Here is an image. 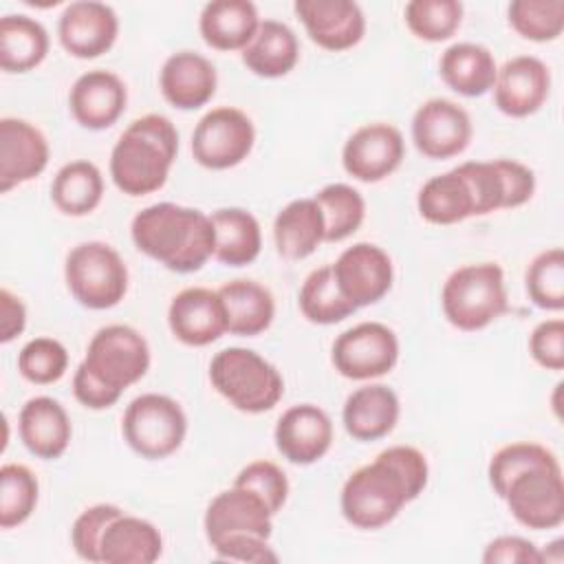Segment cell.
<instances>
[{
    "label": "cell",
    "instance_id": "obj_1",
    "mask_svg": "<svg viewBox=\"0 0 564 564\" xmlns=\"http://www.w3.org/2000/svg\"><path fill=\"white\" fill-rule=\"evenodd\" d=\"M427 476L430 467L421 449L392 445L346 478L339 498L341 513L357 529H381L423 494Z\"/></svg>",
    "mask_w": 564,
    "mask_h": 564
},
{
    "label": "cell",
    "instance_id": "obj_2",
    "mask_svg": "<svg viewBox=\"0 0 564 564\" xmlns=\"http://www.w3.org/2000/svg\"><path fill=\"white\" fill-rule=\"evenodd\" d=\"M134 247L176 273H194L214 256L216 234L212 218L176 203H154L141 209L130 225Z\"/></svg>",
    "mask_w": 564,
    "mask_h": 564
},
{
    "label": "cell",
    "instance_id": "obj_3",
    "mask_svg": "<svg viewBox=\"0 0 564 564\" xmlns=\"http://www.w3.org/2000/svg\"><path fill=\"white\" fill-rule=\"evenodd\" d=\"M178 154V132L163 115L134 119L110 152V176L119 192L145 196L161 189Z\"/></svg>",
    "mask_w": 564,
    "mask_h": 564
},
{
    "label": "cell",
    "instance_id": "obj_4",
    "mask_svg": "<svg viewBox=\"0 0 564 564\" xmlns=\"http://www.w3.org/2000/svg\"><path fill=\"white\" fill-rule=\"evenodd\" d=\"M209 381L220 397L247 414L273 410L284 394V379L278 368L242 346H229L214 355Z\"/></svg>",
    "mask_w": 564,
    "mask_h": 564
},
{
    "label": "cell",
    "instance_id": "obj_5",
    "mask_svg": "<svg viewBox=\"0 0 564 564\" xmlns=\"http://www.w3.org/2000/svg\"><path fill=\"white\" fill-rule=\"evenodd\" d=\"M441 306L458 330H480L507 311L505 271L496 262L465 264L449 273L441 291Z\"/></svg>",
    "mask_w": 564,
    "mask_h": 564
},
{
    "label": "cell",
    "instance_id": "obj_6",
    "mask_svg": "<svg viewBox=\"0 0 564 564\" xmlns=\"http://www.w3.org/2000/svg\"><path fill=\"white\" fill-rule=\"evenodd\" d=\"M64 280L82 306L106 311L123 300L128 291V267L108 242L86 240L68 251Z\"/></svg>",
    "mask_w": 564,
    "mask_h": 564
},
{
    "label": "cell",
    "instance_id": "obj_7",
    "mask_svg": "<svg viewBox=\"0 0 564 564\" xmlns=\"http://www.w3.org/2000/svg\"><path fill=\"white\" fill-rule=\"evenodd\" d=\"M126 443L148 460L174 454L187 434V416L178 401L167 394L145 392L132 399L121 419Z\"/></svg>",
    "mask_w": 564,
    "mask_h": 564
},
{
    "label": "cell",
    "instance_id": "obj_8",
    "mask_svg": "<svg viewBox=\"0 0 564 564\" xmlns=\"http://www.w3.org/2000/svg\"><path fill=\"white\" fill-rule=\"evenodd\" d=\"M82 366L106 388L123 394L126 388L145 377L150 346L137 328L110 324L93 335Z\"/></svg>",
    "mask_w": 564,
    "mask_h": 564
},
{
    "label": "cell",
    "instance_id": "obj_9",
    "mask_svg": "<svg viewBox=\"0 0 564 564\" xmlns=\"http://www.w3.org/2000/svg\"><path fill=\"white\" fill-rule=\"evenodd\" d=\"M256 143L253 121L234 106L205 112L192 132V156L207 170H229L242 163Z\"/></svg>",
    "mask_w": 564,
    "mask_h": 564
},
{
    "label": "cell",
    "instance_id": "obj_10",
    "mask_svg": "<svg viewBox=\"0 0 564 564\" xmlns=\"http://www.w3.org/2000/svg\"><path fill=\"white\" fill-rule=\"evenodd\" d=\"M502 500L527 529L544 531L564 522V480L557 463L529 467L511 478Z\"/></svg>",
    "mask_w": 564,
    "mask_h": 564
},
{
    "label": "cell",
    "instance_id": "obj_11",
    "mask_svg": "<svg viewBox=\"0 0 564 564\" xmlns=\"http://www.w3.org/2000/svg\"><path fill=\"white\" fill-rule=\"evenodd\" d=\"M458 170L469 185L476 216L520 207L535 192L533 170L513 159L467 161Z\"/></svg>",
    "mask_w": 564,
    "mask_h": 564
},
{
    "label": "cell",
    "instance_id": "obj_12",
    "mask_svg": "<svg viewBox=\"0 0 564 564\" xmlns=\"http://www.w3.org/2000/svg\"><path fill=\"white\" fill-rule=\"evenodd\" d=\"M330 359L335 370L346 379H377L397 366L399 339L381 322H361L335 339Z\"/></svg>",
    "mask_w": 564,
    "mask_h": 564
},
{
    "label": "cell",
    "instance_id": "obj_13",
    "mask_svg": "<svg viewBox=\"0 0 564 564\" xmlns=\"http://www.w3.org/2000/svg\"><path fill=\"white\" fill-rule=\"evenodd\" d=\"M344 297L359 306L377 304L388 295L394 280L390 256L372 242H355L330 264Z\"/></svg>",
    "mask_w": 564,
    "mask_h": 564
},
{
    "label": "cell",
    "instance_id": "obj_14",
    "mask_svg": "<svg viewBox=\"0 0 564 564\" xmlns=\"http://www.w3.org/2000/svg\"><path fill=\"white\" fill-rule=\"evenodd\" d=\"M405 156V141L399 128L392 123L375 121L357 128L344 143L341 165L361 181L377 183L390 176Z\"/></svg>",
    "mask_w": 564,
    "mask_h": 564
},
{
    "label": "cell",
    "instance_id": "obj_15",
    "mask_svg": "<svg viewBox=\"0 0 564 564\" xmlns=\"http://www.w3.org/2000/svg\"><path fill=\"white\" fill-rule=\"evenodd\" d=\"M412 141L427 159H452L469 145L471 119L467 110L452 99H427L412 117Z\"/></svg>",
    "mask_w": 564,
    "mask_h": 564
},
{
    "label": "cell",
    "instance_id": "obj_16",
    "mask_svg": "<svg viewBox=\"0 0 564 564\" xmlns=\"http://www.w3.org/2000/svg\"><path fill=\"white\" fill-rule=\"evenodd\" d=\"M119 35V18L112 7L97 0L70 2L57 22L64 51L79 59H95L112 48Z\"/></svg>",
    "mask_w": 564,
    "mask_h": 564
},
{
    "label": "cell",
    "instance_id": "obj_17",
    "mask_svg": "<svg viewBox=\"0 0 564 564\" xmlns=\"http://www.w3.org/2000/svg\"><path fill=\"white\" fill-rule=\"evenodd\" d=\"M551 93L549 66L535 55H516L507 59L494 82V101L507 117H529L538 112Z\"/></svg>",
    "mask_w": 564,
    "mask_h": 564
},
{
    "label": "cell",
    "instance_id": "obj_18",
    "mask_svg": "<svg viewBox=\"0 0 564 564\" xmlns=\"http://www.w3.org/2000/svg\"><path fill=\"white\" fill-rule=\"evenodd\" d=\"M278 452L293 465H313L333 445V421L313 403H297L282 412L273 430Z\"/></svg>",
    "mask_w": 564,
    "mask_h": 564
},
{
    "label": "cell",
    "instance_id": "obj_19",
    "mask_svg": "<svg viewBox=\"0 0 564 564\" xmlns=\"http://www.w3.org/2000/svg\"><path fill=\"white\" fill-rule=\"evenodd\" d=\"M48 141L26 119H0V192L40 176L48 165Z\"/></svg>",
    "mask_w": 564,
    "mask_h": 564
},
{
    "label": "cell",
    "instance_id": "obj_20",
    "mask_svg": "<svg viewBox=\"0 0 564 564\" xmlns=\"http://www.w3.org/2000/svg\"><path fill=\"white\" fill-rule=\"evenodd\" d=\"M293 9L308 37L324 51H348L366 33L364 11L352 0H297Z\"/></svg>",
    "mask_w": 564,
    "mask_h": 564
},
{
    "label": "cell",
    "instance_id": "obj_21",
    "mask_svg": "<svg viewBox=\"0 0 564 564\" xmlns=\"http://www.w3.org/2000/svg\"><path fill=\"white\" fill-rule=\"evenodd\" d=\"M172 335L185 346H209L227 333V315L218 291L187 286L178 291L167 308Z\"/></svg>",
    "mask_w": 564,
    "mask_h": 564
},
{
    "label": "cell",
    "instance_id": "obj_22",
    "mask_svg": "<svg viewBox=\"0 0 564 564\" xmlns=\"http://www.w3.org/2000/svg\"><path fill=\"white\" fill-rule=\"evenodd\" d=\"M128 104V88L112 70L95 68L79 75L68 93L73 119L88 130H106L119 121Z\"/></svg>",
    "mask_w": 564,
    "mask_h": 564
},
{
    "label": "cell",
    "instance_id": "obj_23",
    "mask_svg": "<svg viewBox=\"0 0 564 564\" xmlns=\"http://www.w3.org/2000/svg\"><path fill=\"white\" fill-rule=\"evenodd\" d=\"M273 513L267 502L247 487L234 485L220 491L205 511V535L209 544L220 542L234 533H253L271 538Z\"/></svg>",
    "mask_w": 564,
    "mask_h": 564
},
{
    "label": "cell",
    "instance_id": "obj_24",
    "mask_svg": "<svg viewBox=\"0 0 564 564\" xmlns=\"http://www.w3.org/2000/svg\"><path fill=\"white\" fill-rule=\"evenodd\" d=\"M218 75L214 64L196 51L172 53L159 75V86L167 104L178 110L203 108L216 93Z\"/></svg>",
    "mask_w": 564,
    "mask_h": 564
},
{
    "label": "cell",
    "instance_id": "obj_25",
    "mask_svg": "<svg viewBox=\"0 0 564 564\" xmlns=\"http://www.w3.org/2000/svg\"><path fill=\"white\" fill-rule=\"evenodd\" d=\"M18 430L24 447L44 460L59 458L73 436L70 419L64 405L53 397L29 399L18 416Z\"/></svg>",
    "mask_w": 564,
    "mask_h": 564
},
{
    "label": "cell",
    "instance_id": "obj_26",
    "mask_svg": "<svg viewBox=\"0 0 564 564\" xmlns=\"http://www.w3.org/2000/svg\"><path fill=\"white\" fill-rule=\"evenodd\" d=\"M401 414L399 397L383 383H368L346 397L341 421L357 441H379L388 436Z\"/></svg>",
    "mask_w": 564,
    "mask_h": 564
},
{
    "label": "cell",
    "instance_id": "obj_27",
    "mask_svg": "<svg viewBox=\"0 0 564 564\" xmlns=\"http://www.w3.org/2000/svg\"><path fill=\"white\" fill-rule=\"evenodd\" d=\"M161 553V531L150 520L128 513L110 520L99 544V562L104 564H152Z\"/></svg>",
    "mask_w": 564,
    "mask_h": 564
},
{
    "label": "cell",
    "instance_id": "obj_28",
    "mask_svg": "<svg viewBox=\"0 0 564 564\" xmlns=\"http://www.w3.org/2000/svg\"><path fill=\"white\" fill-rule=\"evenodd\" d=\"M260 22L256 4L249 0H214L203 7L198 29L205 44L216 51H245Z\"/></svg>",
    "mask_w": 564,
    "mask_h": 564
},
{
    "label": "cell",
    "instance_id": "obj_29",
    "mask_svg": "<svg viewBox=\"0 0 564 564\" xmlns=\"http://www.w3.org/2000/svg\"><path fill=\"white\" fill-rule=\"evenodd\" d=\"M218 295L227 315V333L256 337L264 333L275 317V300L267 286L256 280L238 278L225 282Z\"/></svg>",
    "mask_w": 564,
    "mask_h": 564
},
{
    "label": "cell",
    "instance_id": "obj_30",
    "mask_svg": "<svg viewBox=\"0 0 564 564\" xmlns=\"http://www.w3.org/2000/svg\"><path fill=\"white\" fill-rule=\"evenodd\" d=\"M438 70L454 93L480 97L494 88L498 66L487 46L476 42H456L443 51Z\"/></svg>",
    "mask_w": 564,
    "mask_h": 564
},
{
    "label": "cell",
    "instance_id": "obj_31",
    "mask_svg": "<svg viewBox=\"0 0 564 564\" xmlns=\"http://www.w3.org/2000/svg\"><path fill=\"white\" fill-rule=\"evenodd\" d=\"M324 216L315 198H295L273 220L275 249L286 260L308 258L324 242Z\"/></svg>",
    "mask_w": 564,
    "mask_h": 564
},
{
    "label": "cell",
    "instance_id": "obj_32",
    "mask_svg": "<svg viewBox=\"0 0 564 564\" xmlns=\"http://www.w3.org/2000/svg\"><path fill=\"white\" fill-rule=\"evenodd\" d=\"M300 59V42L293 29L280 20H262L253 40L242 51L245 66L267 79L284 77Z\"/></svg>",
    "mask_w": 564,
    "mask_h": 564
},
{
    "label": "cell",
    "instance_id": "obj_33",
    "mask_svg": "<svg viewBox=\"0 0 564 564\" xmlns=\"http://www.w3.org/2000/svg\"><path fill=\"white\" fill-rule=\"evenodd\" d=\"M216 247L214 258L227 267L251 264L262 249V231L258 218L242 207H223L212 216Z\"/></svg>",
    "mask_w": 564,
    "mask_h": 564
},
{
    "label": "cell",
    "instance_id": "obj_34",
    "mask_svg": "<svg viewBox=\"0 0 564 564\" xmlns=\"http://www.w3.org/2000/svg\"><path fill=\"white\" fill-rule=\"evenodd\" d=\"M416 209L432 225H454L476 216L469 185L458 167L425 181L416 196Z\"/></svg>",
    "mask_w": 564,
    "mask_h": 564
},
{
    "label": "cell",
    "instance_id": "obj_35",
    "mask_svg": "<svg viewBox=\"0 0 564 564\" xmlns=\"http://www.w3.org/2000/svg\"><path fill=\"white\" fill-rule=\"evenodd\" d=\"M48 53V33L35 18L11 13L0 20V68L7 73H26L44 62Z\"/></svg>",
    "mask_w": 564,
    "mask_h": 564
},
{
    "label": "cell",
    "instance_id": "obj_36",
    "mask_svg": "<svg viewBox=\"0 0 564 564\" xmlns=\"http://www.w3.org/2000/svg\"><path fill=\"white\" fill-rule=\"evenodd\" d=\"M104 198V176L90 161L77 159L62 165L51 185L53 205L66 216H86Z\"/></svg>",
    "mask_w": 564,
    "mask_h": 564
},
{
    "label": "cell",
    "instance_id": "obj_37",
    "mask_svg": "<svg viewBox=\"0 0 564 564\" xmlns=\"http://www.w3.org/2000/svg\"><path fill=\"white\" fill-rule=\"evenodd\" d=\"M297 304L308 322L322 326L337 324L357 311V306L348 302L339 291L330 264L319 267L306 275L297 295Z\"/></svg>",
    "mask_w": 564,
    "mask_h": 564
},
{
    "label": "cell",
    "instance_id": "obj_38",
    "mask_svg": "<svg viewBox=\"0 0 564 564\" xmlns=\"http://www.w3.org/2000/svg\"><path fill=\"white\" fill-rule=\"evenodd\" d=\"M324 216V242H339L352 236L366 218L364 196L346 183L324 185L313 196Z\"/></svg>",
    "mask_w": 564,
    "mask_h": 564
},
{
    "label": "cell",
    "instance_id": "obj_39",
    "mask_svg": "<svg viewBox=\"0 0 564 564\" xmlns=\"http://www.w3.org/2000/svg\"><path fill=\"white\" fill-rule=\"evenodd\" d=\"M40 496L35 474L20 463L0 467V527L13 529L31 518Z\"/></svg>",
    "mask_w": 564,
    "mask_h": 564
},
{
    "label": "cell",
    "instance_id": "obj_40",
    "mask_svg": "<svg viewBox=\"0 0 564 564\" xmlns=\"http://www.w3.org/2000/svg\"><path fill=\"white\" fill-rule=\"evenodd\" d=\"M507 15L511 29L531 42H551L564 31V0H513Z\"/></svg>",
    "mask_w": 564,
    "mask_h": 564
},
{
    "label": "cell",
    "instance_id": "obj_41",
    "mask_svg": "<svg viewBox=\"0 0 564 564\" xmlns=\"http://www.w3.org/2000/svg\"><path fill=\"white\" fill-rule=\"evenodd\" d=\"M408 29L425 42L449 40L463 22V4L458 0H412L403 9Z\"/></svg>",
    "mask_w": 564,
    "mask_h": 564
},
{
    "label": "cell",
    "instance_id": "obj_42",
    "mask_svg": "<svg viewBox=\"0 0 564 564\" xmlns=\"http://www.w3.org/2000/svg\"><path fill=\"white\" fill-rule=\"evenodd\" d=\"M529 300L544 311L564 308V251L560 247L538 253L527 269Z\"/></svg>",
    "mask_w": 564,
    "mask_h": 564
},
{
    "label": "cell",
    "instance_id": "obj_43",
    "mask_svg": "<svg viewBox=\"0 0 564 564\" xmlns=\"http://www.w3.org/2000/svg\"><path fill=\"white\" fill-rule=\"evenodd\" d=\"M68 350L53 337H33L18 352L20 375L35 386H51L64 377Z\"/></svg>",
    "mask_w": 564,
    "mask_h": 564
},
{
    "label": "cell",
    "instance_id": "obj_44",
    "mask_svg": "<svg viewBox=\"0 0 564 564\" xmlns=\"http://www.w3.org/2000/svg\"><path fill=\"white\" fill-rule=\"evenodd\" d=\"M549 463H557V456L546 449L540 443H531V441H518V443H509L505 447H500L487 467V476H489V485L496 491L498 498H502L507 485L511 482V478L529 467L535 465H549Z\"/></svg>",
    "mask_w": 564,
    "mask_h": 564
},
{
    "label": "cell",
    "instance_id": "obj_45",
    "mask_svg": "<svg viewBox=\"0 0 564 564\" xmlns=\"http://www.w3.org/2000/svg\"><path fill=\"white\" fill-rule=\"evenodd\" d=\"M234 485L247 487L253 494H258L267 502V507L271 509L273 516L284 507V502L289 498L286 474L271 460H253V463L245 465L238 471Z\"/></svg>",
    "mask_w": 564,
    "mask_h": 564
},
{
    "label": "cell",
    "instance_id": "obj_46",
    "mask_svg": "<svg viewBox=\"0 0 564 564\" xmlns=\"http://www.w3.org/2000/svg\"><path fill=\"white\" fill-rule=\"evenodd\" d=\"M121 511V507L117 505H93L88 509H84L70 529V542L75 553L86 560V562H99V544H101V535L106 531V527L110 524V520H115Z\"/></svg>",
    "mask_w": 564,
    "mask_h": 564
},
{
    "label": "cell",
    "instance_id": "obj_47",
    "mask_svg": "<svg viewBox=\"0 0 564 564\" xmlns=\"http://www.w3.org/2000/svg\"><path fill=\"white\" fill-rule=\"evenodd\" d=\"M529 352L538 366L560 372L564 368V322L560 317L540 322L529 335Z\"/></svg>",
    "mask_w": 564,
    "mask_h": 564
},
{
    "label": "cell",
    "instance_id": "obj_48",
    "mask_svg": "<svg viewBox=\"0 0 564 564\" xmlns=\"http://www.w3.org/2000/svg\"><path fill=\"white\" fill-rule=\"evenodd\" d=\"M212 549L220 560H229V562H251V564L278 562V553L269 546V538L253 535V533L227 535L220 542L212 544Z\"/></svg>",
    "mask_w": 564,
    "mask_h": 564
},
{
    "label": "cell",
    "instance_id": "obj_49",
    "mask_svg": "<svg viewBox=\"0 0 564 564\" xmlns=\"http://www.w3.org/2000/svg\"><path fill=\"white\" fill-rule=\"evenodd\" d=\"M485 564H542V551L522 535H498L482 553Z\"/></svg>",
    "mask_w": 564,
    "mask_h": 564
},
{
    "label": "cell",
    "instance_id": "obj_50",
    "mask_svg": "<svg viewBox=\"0 0 564 564\" xmlns=\"http://www.w3.org/2000/svg\"><path fill=\"white\" fill-rule=\"evenodd\" d=\"M73 394L88 410H108L121 399L119 392H115V390L106 388L101 381H97L82 364L77 366V370L73 375Z\"/></svg>",
    "mask_w": 564,
    "mask_h": 564
},
{
    "label": "cell",
    "instance_id": "obj_51",
    "mask_svg": "<svg viewBox=\"0 0 564 564\" xmlns=\"http://www.w3.org/2000/svg\"><path fill=\"white\" fill-rule=\"evenodd\" d=\"M26 326V306L9 289H0V341L9 344Z\"/></svg>",
    "mask_w": 564,
    "mask_h": 564
}]
</instances>
